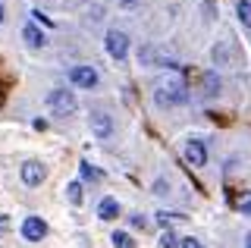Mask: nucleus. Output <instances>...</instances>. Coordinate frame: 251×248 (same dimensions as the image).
Wrapping results in <instances>:
<instances>
[{
	"label": "nucleus",
	"instance_id": "6",
	"mask_svg": "<svg viewBox=\"0 0 251 248\" xmlns=\"http://www.w3.org/2000/svg\"><path fill=\"white\" fill-rule=\"evenodd\" d=\"M185 160L192 167H204V164H207V151H204L201 138H188V142H185Z\"/></svg>",
	"mask_w": 251,
	"mask_h": 248
},
{
	"label": "nucleus",
	"instance_id": "8",
	"mask_svg": "<svg viewBox=\"0 0 251 248\" xmlns=\"http://www.w3.org/2000/svg\"><path fill=\"white\" fill-rule=\"evenodd\" d=\"M91 132L98 138L113 135V120H110V113H91Z\"/></svg>",
	"mask_w": 251,
	"mask_h": 248
},
{
	"label": "nucleus",
	"instance_id": "9",
	"mask_svg": "<svg viewBox=\"0 0 251 248\" xmlns=\"http://www.w3.org/2000/svg\"><path fill=\"white\" fill-rule=\"evenodd\" d=\"M98 217H100V220H116V217H120V201H116V198H104L98 204Z\"/></svg>",
	"mask_w": 251,
	"mask_h": 248
},
{
	"label": "nucleus",
	"instance_id": "16",
	"mask_svg": "<svg viewBox=\"0 0 251 248\" xmlns=\"http://www.w3.org/2000/svg\"><path fill=\"white\" fill-rule=\"evenodd\" d=\"M160 248H179V236L173 229H163V236H160Z\"/></svg>",
	"mask_w": 251,
	"mask_h": 248
},
{
	"label": "nucleus",
	"instance_id": "12",
	"mask_svg": "<svg viewBox=\"0 0 251 248\" xmlns=\"http://www.w3.org/2000/svg\"><path fill=\"white\" fill-rule=\"evenodd\" d=\"M110 242H113V248H135V239H132L129 232H120V229L110 236Z\"/></svg>",
	"mask_w": 251,
	"mask_h": 248
},
{
	"label": "nucleus",
	"instance_id": "22",
	"mask_svg": "<svg viewBox=\"0 0 251 248\" xmlns=\"http://www.w3.org/2000/svg\"><path fill=\"white\" fill-rule=\"evenodd\" d=\"M245 248H251V232H248V236H245Z\"/></svg>",
	"mask_w": 251,
	"mask_h": 248
},
{
	"label": "nucleus",
	"instance_id": "15",
	"mask_svg": "<svg viewBox=\"0 0 251 248\" xmlns=\"http://www.w3.org/2000/svg\"><path fill=\"white\" fill-rule=\"evenodd\" d=\"M235 207H239L242 214H251V192H248V189L235 195Z\"/></svg>",
	"mask_w": 251,
	"mask_h": 248
},
{
	"label": "nucleus",
	"instance_id": "1",
	"mask_svg": "<svg viewBox=\"0 0 251 248\" xmlns=\"http://www.w3.org/2000/svg\"><path fill=\"white\" fill-rule=\"evenodd\" d=\"M185 100H188V88L182 79H170L157 91V104L160 107H176V104H185Z\"/></svg>",
	"mask_w": 251,
	"mask_h": 248
},
{
	"label": "nucleus",
	"instance_id": "11",
	"mask_svg": "<svg viewBox=\"0 0 251 248\" xmlns=\"http://www.w3.org/2000/svg\"><path fill=\"white\" fill-rule=\"evenodd\" d=\"M78 173H82V179H88V182H100V179H104V173H100L98 167H91V164H78Z\"/></svg>",
	"mask_w": 251,
	"mask_h": 248
},
{
	"label": "nucleus",
	"instance_id": "17",
	"mask_svg": "<svg viewBox=\"0 0 251 248\" xmlns=\"http://www.w3.org/2000/svg\"><path fill=\"white\" fill-rule=\"evenodd\" d=\"M176 220H182V217H179V214H167V211L157 214V223H160L163 229H170V223H176Z\"/></svg>",
	"mask_w": 251,
	"mask_h": 248
},
{
	"label": "nucleus",
	"instance_id": "3",
	"mask_svg": "<svg viewBox=\"0 0 251 248\" xmlns=\"http://www.w3.org/2000/svg\"><path fill=\"white\" fill-rule=\"evenodd\" d=\"M107 53L116 60V63H123V60L129 57V38L123 32H107Z\"/></svg>",
	"mask_w": 251,
	"mask_h": 248
},
{
	"label": "nucleus",
	"instance_id": "23",
	"mask_svg": "<svg viewBox=\"0 0 251 248\" xmlns=\"http://www.w3.org/2000/svg\"><path fill=\"white\" fill-rule=\"evenodd\" d=\"M0 22H3V3H0Z\"/></svg>",
	"mask_w": 251,
	"mask_h": 248
},
{
	"label": "nucleus",
	"instance_id": "7",
	"mask_svg": "<svg viewBox=\"0 0 251 248\" xmlns=\"http://www.w3.org/2000/svg\"><path fill=\"white\" fill-rule=\"evenodd\" d=\"M44 176H47L44 164H38V160H25V164H22V182L25 185H41Z\"/></svg>",
	"mask_w": 251,
	"mask_h": 248
},
{
	"label": "nucleus",
	"instance_id": "13",
	"mask_svg": "<svg viewBox=\"0 0 251 248\" xmlns=\"http://www.w3.org/2000/svg\"><path fill=\"white\" fill-rule=\"evenodd\" d=\"M235 13H239V22H242V25H245V28H251V0H239Z\"/></svg>",
	"mask_w": 251,
	"mask_h": 248
},
{
	"label": "nucleus",
	"instance_id": "20",
	"mask_svg": "<svg viewBox=\"0 0 251 248\" xmlns=\"http://www.w3.org/2000/svg\"><path fill=\"white\" fill-rule=\"evenodd\" d=\"M35 19H38V22H41V25H47V28H50V25H53V22H50V19H47V16H41V13H38V10H35Z\"/></svg>",
	"mask_w": 251,
	"mask_h": 248
},
{
	"label": "nucleus",
	"instance_id": "18",
	"mask_svg": "<svg viewBox=\"0 0 251 248\" xmlns=\"http://www.w3.org/2000/svg\"><path fill=\"white\" fill-rule=\"evenodd\" d=\"M179 248H204L198 239H182V242H179Z\"/></svg>",
	"mask_w": 251,
	"mask_h": 248
},
{
	"label": "nucleus",
	"instance_id": "21",
	"mask_svg": "<svg viewBox=\"0 0 251 248\" xmlns=\"http://www.w3.org/2000/svg\"><path fill=\"white\" fill-rule=\"evenodd\" d=\"M6 226H10V220H6V214H0V232H3Z\"/></svg>",
	"mask_w": 251,
	"mask_h": 248
},
{
	"label": "nucleus",
	"instance_id": "2",
	"mask_svg": "<svg viewBox=\"0 0 251 248\" xmlns=\"http://www.w3.org/2000/svg\"><path fill=\"white\" fill-rule=\"evenodd\" d=\"M47 107H50L53 113H73L78 107V100L69 88H53L50 95H47Z\"/></svg>",
	"mask_w": 251,
	"mask_h": 248
},
{
	"label": "nucleus",
	"instance_id": "19",
	"mask_svg": "<svg viewBox=\"0 0 251 248\" xmlns=\"http://www.w3.org/2000/svg\"><path fill=\"white\" fill-rule=\"evenodd\" d=\"M132 226H135V229H145L148 220H145V217H132Z\"/></svg>",
	"mask_w": 251,
	"mask_h": 248
},
{
	"label": "nucleus",
	"instance_id": "4",
	"mask_svg": "<svg viewBox=\"0 0 251 248\" xmlns=\"http://www.w3.org/2000/svg\"><path fill=\"white\" fill-rule=\"evenodd\" d=\"M44 236H47V223L41 217H25L22 220V239L25 242H41Z\"/></svg>",
	"mask_w": 251,
	"mask_h": 248
},
{
	"label": "nucleus",
	"instance_id": "14",
	"mask_svg": "<svg viewBox=\"0 0 251 248\" xmlns=\"http://www.w3.org/2000/svg\"><path fill=\"white\" fill-rule=\"evenodd\" d=\"M66 198H69V204H82V182H69Z\"/></svg>",
	"mask_w": 251,
	"mask_h": 248
},
{
	"label": "nucleus",
	"instance_id": "10",
	"mask_svg": "<svg viewBox=\"0 0 251 248\" xmlns=\"http://www.w3.org/2000/svg\"><path fill=\"white\" fill-rule=\"evenodd\" d=\"M22 38H25L28 48H44V44H47V38L38 32V25H25V28H22Z\"/></svg>",
	"mask_w": 251,
	"mask_h": 248
},
{
	"label": "nucleus",
	"instance_id": "5",
	"mask_svg": "<svg viewBox=\"0 0 251 248\" xmlns=\"http://www.w3.org/2000/svg\"><path fill=\"white\" fill-rule=\"evenodd\" d=\"M69 82H73L75 88H94V85H98V69L73 66V69H69Z\"/></svg>",
	"mask_w": 251,
	"mask_h": 248
}]
</instances>
